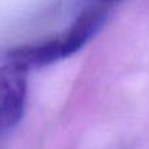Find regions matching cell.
Returning a JSON list of instances; mask_svg holds the SVG:
<instances>
[{
  "label": "cell",
  "mask_w": 149,
  "mask_h": 149,
  "mask_svg": "<svg viewBox=\"0 0 149 149\" xmlns=\"http://www.w3.org/2000/svg\"><path fill=\"white\" fill-rule=\"evenodd\" d=\"M28 92V71L7 62L0 67V135L13 130L24 115Z\"/></svg>",
  "instance_id": "6da1fadb"
},
{
  "label": "cell",
  "mask_w": 149,
  "mask_h": 149,
  "mask_svg": "<svg viewBox=\"0 0 149 149\" xmlns=\"http://www.w3.org/2000/svg\"><path fill=\"white\" fill-rule=\"evenodd\" d=\"M107 21V10L102 7L88 8L74 20L70 29L60 36L63 56L68 58L82 49Z\"/></svg>",
  "instance_id": "7a4b0ae2"
},
{
  "label": "cell",
  "mask_w": 149,
  "mask_h": 149,
  "mask_svg": "<svg viewBox=\"0 0 149 149\" xmlns=\"http://www.w3.org/2000/svg\"><path fill=\"white\" fill-rule=\"evenodd\" d=\"M63 58L60 37H55L41 43L25 45L10 50L8 54V62L16 63L29 71L31 68L46 67Z\"/></svg>",
  "instance_id": "3957f363"
},
{
  "label": "cell",
  "mask_w": 149,
  "mask_h": 149,
  "mask_svg": "<svg viewBox=\"0 0 149 149\" xmlns=\"http://www.w3.org/2000/svg\"><path fill=\"white\" fill-rule=\"evenodd\" d=\"M106 1H114V0H106Z\"/></svg>",
  "instance_id": "277c9868"
}]
</instances>
